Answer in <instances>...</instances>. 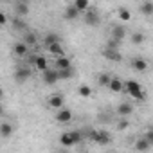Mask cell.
<instances>
[{
	"mask_svg": "<svg viewBox=\"0 0 153 153\" xmlns=\"http://www.w3.org/2000/svg\"><path fill=\"white\" fill-rule=\"evenodd\" d=\"M124 88H126V92H128L133 99H137V101H144V99H146V92L142 90V87H140L137 81H133V79L124 81Z\"/></svg>",
	"mask_w": 153,
	"mask_h": 153,
	"instance_id": "cell-1",
	"label": "cell"
},
{
	"mask_svg": "<svg viewBox=\"0 0 153 153\" xmlns=\"http://www.w3.org/2000/svg\"><path fill=\"white\" fill-rule=\"evenodd\" d=\"M81 133L79 131H65V133H61V137H59V142H61V146H65V148H70V146H76V144H79L81 142Z\"/></svg>",
	"mask_w": 153,
	"mask_h": 153,
	"instance_id": "cell-2",
	"label": "cell"
},
{
	"mask_svg": "<svg viewBox=\"0 0 153 153\" xmlns=\"http://www.w3.org/2000/svg\"><path fill=\"white\" fill-rule=\"evenodd\" d=\"M42 79L45 85H54L59 81V70L58 68H45L42 72Z\"/></svg>",
	"mask_w": 153,
	"mask_h": 153,
	"instance_id": "cell-3",
	"label": "cell"
},
{
	"mask_svg": "<svg viewBox=\"0 0 153 153\" xmlns=\"http://www.w3.org/2000/svg\"><path fill=\"white\" fill-rule=\"evenodd\" d=\"M90 139H92L96 144H101V146H106V144H110V142H112L110 133H108V131H105V130L92 131V133H90Z\"/></svg>",
	"mask_w": 153,
	"mask_h": 153,
	"instance_id": "cell-4",
	"label": "cell"
},
{
	"mask_svg": "<svg viewBox=\"0 0 153 153\" xmlns=\"http://www.w3.org/2000/svg\"><path fill=\"white\" fill-rule=\"evenodd\" d=\"M103 56H105L108 61H115V63H119V61L123 59V54L119 52V49H114V47H106V49L103 51Z\"/></svg>",
	"mask_w": 153,
	"mask_h": 153,
	"instance_id": "cell-5",
	"label": "cell"
},
{
	"mask_svg": "<svg viewBox=\"0 0 153 153\" xmlns=\"http://www.w3.org/2000/svg\"><path fill=\"white\" fill-rule=\"evenodd\" d=\"M85 24L87 25H90V27H96L97 24H99V15H97V11L96 9H87L85 11Z\"/></svg>",
	"mask_w": 153,
	"mask_h": 153,
	"instance_id": "cell-6",
	"label": "cell"
},
{
	"mask_svg": "<svg viewBox=\"0 0 153 153\" xmlns=\"http://www.w3.org/2000/svg\"><path fill=\"white\" fill-rule=\"evenodd\" d=\"M56 121H58V123H61V124L70 123V121H72V112H70V110H67V108H59V110L56 112Z\"/></svg>",
	"mask_w": 153,
	"mask_h": 153,
	"instance_id": "cell-7",
	"label": "cell"
},
{
	"mask_svg": "<svg viewBox=\"0 0 153 153\" xmlns=\"http://www.w3.org/2000/svg\"><path fill=\"white\" fill-rule=\"evenodd\" d=\"M31 78V70L27 68V67H18L16 70H15V79L18 81V83H24L25 79H29Z\"/></svg>",
	"mask_w": 153,
	"mask_h": 153,
	"instance_id": "cell-8",
	"label": "cell"
},
{
	"mask_svg": "<svg viewBox=\"0 0 153 153\" xmlns=\"http://www.w3.org/2000/svg\"><path fill=\"white\" fill-rule=\"evenodd\" d=\"M63 103H65L63 94H52V96H51V99H49V106H51V108H54V110L63 108Z\"/></svg>",
	"mask_w": 153,
	"mask_h": 153,
	"instance_id": "cell-9",
	"label": "cell"
},
{
	"mask_svg": "<svg viewBox=\"0 0 153 153\" xmlns=\"http://www.w3.org/2000/svg\"><path fill=\"white\" fill-rule=\"evenodd\" d=\"M79 13H81V11H79L78 7H76L74 4H72V6H67V7H65V13H63V16H65L67 20H76V18L79 16Z\"/></svg>",
	"mask_w": 153,
	"mask_h": 153,
	"instance_id": "cell-10",
	"label": "cell"
},
{
	"mask_svg": "<svg viewBox=\"0 0 153 153\" xmlns=\"http://www.w3.org/2000/svg\"><path fill=\"white\" fill-rule=\"evenodd\" d=\"M112 38L117 40V42H123L126 38V29L123 25H114L112 27Z\"/></svg>",
	"mask_w": 153,
	"mask_h": 153,
	"instance_id": "cell-11",
	"label": "cell"
},
{
	"mask_svg": "<svg viewBox=\"0 0 153 153\" xmlns=\"http://www.w3.org/2000/svg\"><path fill=\"white\" fill-rule=\"evenodd\" d=\"M121 117H130L131 115V112H133V106L130 105V103H121L119 106H117V110H115Z\"/></svg>",
	"mask_w": 153,
	"mask_h": 153,
	"instance_id": "cell-12",
	"label": "cell"
},
{
	"mask_svg": "<svg viewBox=\"0 0 153 153\" xmlns=\"http://www.w3.org/2000/svg\"><path fill=\"white\" fill-rule=\"evenodd\" d=\"M13 52H15V56H18V58H24L27 52H29V45L24 42V43H15V47H13Z\"/></svg>",
	"mask_w": 153,
	"mask_h": 153,
	"instance_id": "cell-13",
	"label": "cell"
},
{
	"mask_svg": "<svg viewBox=\"0 0 153 153\" xmlns=\"http://www.w3.org/2000/svg\"><path fill=\"white\" fill-rule=\"evenodd\" d=\"M47 49H49V52H51L52 56H56V58H59V56H65V51H63V45H61V42H56V43L49 45Z\"/></svg>",
	"mask_w": 153,
	"mask_h": 153,
	"instance_id": "cell-14",
	"label": "cell"
},
{
	"mask_svg": "<svg viewBox=\"0 0 153 153\" xmlns=\"http://www.w3.org/2000/svg\"><path fill=\"white\" fill-rule=\"evenodd\" d=\"M131 68L137 70V72H144V70L148 68V61H146L144 58H135V59L131 61Z\"/></svg>",
	"mask_w": 153,
	"mask_h": 153,
	"instance_id": "cell-15",
	"label": "cell"
},
{
	"mask_svg": "<svg viewBox=\"0 0 153 153\" xmlns=\"http://www.w3.org/2000/svg\"><path fill=\"white\" fill-rule=\"evenodd\" d=\"M108 88H110L112 92H121V90L124 88V81H123L121 78H112V79H110Z\"/></svg>",
	"mask_w": 153,
	"mask_h": 153,
	"instance_id": "cell-16",
	"label": "cell"
},
{
	"mask_svg": "<svg viewBox=\"0 0 153 153\" xmlns=\"http://www.w3.org/2000/svg\"><path fill=\"white\" fill-rule=\"evenodd\" d=\"M56 68H58V70H63V68H72V63H70V59H68V58L59 56V58H56Z\"/></svg>",
	"mask_w": 153,
	"mask_h": 153,
	"instance_id": "cell-17",
	"label": "cell"
},
{
	"mask_svg": "<svg viewBox=\"0 0 153 153\" xmlns=\"http://www.w3.org/2000/svg\"><path fill=\"white\" fill-rule=\"evenodd\" d=\"M11 133H13V124H9V123H2V124H0V137H2V139L11 137Z\"/></svg>",
	"mask_w": 153,
	"mask_h": 153,
	"instance_id": "cell-18",
	"label": "cell"
},
{
	"mask_svg": "<svg viewBox=\"0 0 153 153\" xmlns=\"http://www.w3.org/2000/svg\"><path fill=\"white\" fill-rule=\"evenodd\" d=\"M15 13H16L18 16L29 15V4H27V2H18V4L15 6Z\"/></svg>",
	"mask_w": 153,
	"mask_h": 153,
	"instance_id": "cell-19",
	"label": "cell"
},
{
	"mask_svg": "<svg viewBox=\"0 0 153 153\" xmlns=\"http://www.w3.org/2000/svg\"><path fill=\"white\" fill-rule=\"evenodd\" d=\"M149 148H151V142H149L146 137L137 139V142H135V149H139V151H146V149H149Z\"/></svg>",
	"mask_w": 153,
	"mask_h": 153,
	"instance_id": "cell-20",
	"label": "cell"
},
{
	"mask_svg": "<svg viewBox=\"0 0 153 153\" xmlns=\"http://www.w3.org/2000/svg\"><path fill=\"white\" fill-rule=\"evenodd\" d=\"M140 13H142L144 16H151V15H153V2H151V0L140 4Z\"/></svg>",
	"mask_w": 153,
	"mask_h": 153,
	"instance_id": "cell-21",
	"label": "cell"
},
{
	"mask_svg": "<svg viewBox=\"0 0 153 153\" xmlns=\"http://www.w3.org/2000/svg\"><path fill=\"white\" fill-rule=\"evenodd\" d=\"M56 42H61V36L59 34H56V33H49L45 38H43V43L49 47V45H52V43H56Z\"/></svg>",
	"mask_w": 153,
	"mask_h": 153,
	"instance_id": "cell-22",
	"label": "cell"
},
{
	"mask_svg": "<svg viewBox=\"0 0 153 153\" xmlns=\"http://www.w3.org/2000/svg\"><path fill=\"white\" fill-rule=\"evenodd\" d=\"M117 15H119V20H121V22H130V20H131V13H130V9H126V7H119Z\"/></svg>",
	"mask_w": 153,
	"mask_h": 153,
	"instance_id": "cell-23",
	"label": "cell"
},
{
	"mask_svg": "<svg viewBox=\"0 0 153 153\" xmlns=\"http://www.w3.org/2000/svg\"><path fill=\"white\" fill-rule=\"evenodd\" d=\"M74 6L78 7L81 13H85L87 9H90V0H74Z\"/></svg>",
	"mask_w": 153,
	"mask_h": 153,
	"instance_id": "cell-24",
	"label": "cell"
},
{
	"mask_svg": "<svg viewBox=\"0 0 153 153\" xmlns=\"http://www.w3.org/2000/svg\"><path fill=\"white\" fill-rule=\"evenodd\" d=\"M34 67H36L38 70H42V72H43L45 68H49V67H47V59H45L43 56H36V58H34Z\"/></svg>",
	"mask_w": 153,
	"mask_h": 153,
	"instance_id": "cell-25",
	"label": "cell"
},
{
	"mask_svg": "<svg viewBox=\"0 0 153 153\" xmlns=\"http://www.w3.org/2000/svg\"><path fill=\"white\" fill-rule=\"evenodd\" d=\"M130 40H131V43H135V45H142V43L146 42V36H144L142 33H133V34L130 36Z\"/></svg>",
	"mask_w": 153,
	"mask_h": 153,
	"instance_id": "cell-26",
	"label": "cell"
},
{
	"mask_svg": "<svg viewBox=\"0 0 153 153\" xmlns=\"http://www.w3.org/2000/svg\"><path fill=\"white\" fill-rule=\"evenodd\" d=\"M78 94H79L81 97H90V96H92V88H90L88 85H81V87L78 88Z\"/></svg>",
	"mask_w": 153,
	"mask_h": 153,
	"instance_id": "cell-27",
	"label": "cell"
},
{
	"mask_svg": "<svg viewBox=\"0 0 153 153\" xmlns=\"http://www.w3.org/2000/svg\"><path fill=\"white\" fill-rule=\"evenodd\" d=\"M13 29H16V31H24L25 29V22L22 20V18H13Z\"/></svg>",
	"mask_w": 153,
	"mask_h": 153,
	"instance_id": "cell-28",
	"label": "cell"
},
{
	"mask_svg": "<svg viewBox=\"0 0 153 153\" xmlns=\"http://www.w3.org/2000/svg\"><path fill=\"white\" fill-rule=\"evenodd\" d=\"M110 79H112V78H110L108 74H99V78H97V81H99L101 87H108V85H110Z\"/></svg>",
	"mask_w": 153,
	"mask_h": 153,
	"instance_id": "cell-29",
	"label": "cell"
},
{
	"mask_svg": "<svg viewBox=\"0 0 153 153\" xmlns=\"http://www.w3.org/2000/svg\"><path fill=\"white\" fill-rule=\"evenodd\" d=\"M24 42H25L29 47H33V45L36 43V34H34V33H27L25 38H24Z\"/></svg>",
	"mask_w": 153,
	"mask_h": 153,
	"instance_id": "cell-30",
	"label": "cell"
},
{
	"mask_svg": "<svg viewBox=\"0 0 153 153\" xmlns=\"http://www.w3.org/2000/svg\"><path fill=\"white\" fill-rule=\"evenodd\" d=\"M72 76H74L72 68H63V70H59V79H68V78H72Z\"/></svg>",
	"mask_w": 153,
	"mask_h": 153,
	"instance_id": "cell-31",
	"label": "cell"
},
{
	"mask_svg": "<svg viewBox=\"0 0 153 153\" xmlns=\"http://www.w3.org/2000/svg\"><path fill=\"white\" fill-rule=\"evenodd\" d=\"M128 126H130V121H128L126 117H123V119L117 123V130H126Z\"/></svg>",
	"mask_w": 153,
	"mask_h": 153,
	"instance_id": "cell-32",
	"label": "cell"
},
{
	"mask_svg": "<svg viewBox=\"0 0 153 153\" xmlns=\"http://www.w3.org/2000/svg\"><path fill=\"white\" fill-rule=\"evenodd\" d=\"M144 137L151 142V146H153V126H149L148 130H146V133H144Z\"/></svg>",
	"mask_w": 153,
	"mask_h": 153,
	"instance_id": "cell-33",
	"label": "cell"
},
{
	"mask_svg": "<svg viewBox=\"0 0 153 153\" xmlns=\"http://www.w3.org/2000/svg\"><path fill=\"white\" fill-rule=\"evenodd\" d=\"M0 24H2V25L7 24V15L6 13H0Z\"/></svg>",
	"mask_w": 153,
	"mask_h": 153,
	"instance_id": "cell-34",
	"label": "cell"
}]
</instances>
